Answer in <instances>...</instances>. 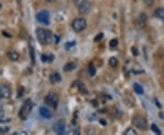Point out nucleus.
<instances>
[{
	"label": "nucleus",
	"instance_id": "f257e3e1",
	"mask_svg": "<svg viewBox=\"0 0 164 135\" xmlns=\"http://www.w3.org/2000/svg\"><path fill=\"white\" fill-rule=\"evenodd\" d=\"M37 39L42 45H49L53 41V33L48 29L39 28L36 30Z\"/></svg>",
	"mask_w": 164,
	"mask_h": 135
},
{
	"label": "nucleus",
	"instance_id": "f03ea898",
	"mask_svg": "<svg viewBox=\"0 0 164 135\" xmlns=\"http://www.w3.org/2000/svg\"><path fill=\"white\" fill-rule=\"evenodd\" d=\"M33 108V103L30 100H28L24 102V104L22 105L21 109L19 110V113H18V116L22 121H26L28 119V117L29 116L31 110H32Z\"/></svg>",
	"mask_w": 164,
	"mask_h": 135
},
{
	"label": "nucleus",
	"instance_id": "7ed1b4c3",
	"mask_svg": "<svg viewBox=\"0 0 164 135\" xmlns=\"http://www.w3.org/2000/svg\"><path fill=\"white\" fill-rule=\"evenodd\" d=\"M132 124L141 131H145L148 127V122L146 119L140 115H135L132 117Z\"/></svg>",
	"mask_w": 164,
	"mask_h": 135
},
{
	"label": "nucleus",
	"instance_id": "20e7f679",
	"mask_svg": "<svg viewBox=\"0 0 164 135\" xmlns=\"http://www.w3.org/2000/svg\"><path fill=\"white\" fill-rule=\"evenodd\" d=\"M71 27L76 32H81L87 28V21L83 17H77L72 21Z\"/></svg>",
	"mask_w": 164,
	"mask_h": 135
},
{
	"label": "nucleus",
	"instance_id": "39448f33",
	"mask_svg": "<svg viewBox=\"0 0 164 135\" xmlns=\"http://www.w3.org/2000/svg\"><path fill=\"white\" fill-rule=\"evenodd\" d=\"M45 102L47 105H49L50 107H52L54 109H57L59 104V96L58 94H56L54 92H50L48 94L45 98Z\"/></svg>",
	"mask_w": 164,
	"mask_h": 135
},
{
	"label": "nucleus",
	"instance_id": "423d86ee",
	"mask_svg": "<svg viewBox=\"0 0 164 135\" xmlns=\"http://www.w3.org/2000/svg\"><path fill=\"white\" fill-rule=\"evenodd\" d=\"M37 20L39 21L40 24H43V25H49L50 22V15L49 12L48 10H42L40 12L37 14Z\"/></svg>",
	"mask_w": 164,
	"mask_h": 135
},
{
	"label": "nucleus",
	"instance_id": "0eeeda50",
	"mask_svg": "<svg viewBox=\"0 0 164 135\" xmlns=\"http://www.w3.org/2000/svg\"><path fill=\"white\" fill-rule=\"evenodd\" d=\"M91 7H92V5L90 0H82L81 2H79V4L78 6L79 13L80 15H86L90 11Z\"/></svg>",
	"mask_w": 164,
	"mask_h": 135
},
{
	"label": "nucleus",
	"instance_id": "6e6552de",
	"mask_svg": "<svg viewBox=\"0 0 164 135\" xmlns=\"http://www.w3.org/2000/svg\"><path fill=\"white\" fill-rule=\"evenodd\" d=\"M66 129V123L64 120H59L53 125V130L58 134H64Z\"/></svg>",
	"mask_w": 164,
	"mask_h": 135
},
{
	"label": "nucleus",
	"instance_id": "1a4fd4ad",
	"mask_svg": "<svg viewBox=\"0 0 164 135\" xmlns=\"http://www.w3.org/2000/svg\"><path fill=\"white\" fill-rule=\"evenodd\" d=\"M11 96V89L8 85L0 84V99H9Z\"/></svg>",
	"mask_w": 164,
	"mask_h": 135
},
{
	"label": "nucleus",
	"instance_id": "9d476101",
	"mask_svg": "<svg viewBox=\"0 0 164 135\" xmlns=\"http://www.w3.org/2000/svg\"><path fill=\"white\" fill-rule=\"evenodd\" d=\"M39 113L42 117L45 119H50V118H52V116H53L52 112L46 107H41L39 109Z\"/></svg>",
	"mask_w": 164,
	"mask_h": 135
},
{
	"label": "nucleus",
	"instance_id": "9b49d317",
	"mask_svg": "<svg viewBox=\"0 0 164 135\" xmlns=\"http://www.w3.org/2000/svg\"><path fill=\"white\" fill-rule=\"evenodd\" d=\"M49 81L52 84H56V83H59L61 81V76L59 73H53V74L49 77Z\"/></svg>",
	"mask_w": 164,
	"mask_h": 135
},
{
	"label": "nucleus",
	"instance_id": "f8f14e48",
	"mask_svg": "<svg viewBox=\"0 0 164 135\" xmlns=\"http://www.w3.org/2000/svg\"><path fill=\"white\" fill-rule=\"evenodd\" d=\"M8 57L9 58L10 60L16 61V60H17L18 59H19V54H18L15 50H11V51L8 52Z\"/></svg>",
	"mask_w": 164,
	"mask_h": 135
},
{
	"label": "nucleus",
	"instance_id": "ddd939ff",
	"mask_svg": "<svg viewBox=\"0 0 164 135\" xmlns=\"http://www.w3.org/2000/svg\"><path fill=\"white\" fill-rule=\"evenodd\" d=\"M78 64L76 62H68L64 66V70L65 71H71L74 70L76 68H77Z\"/></svg>",
	"mask_w": 164,
	"mask_h": 135
},
{
	"label": "nucleus",
	"instance_id": "4468645a",
	"mask_svg": "<svg viewBox=\"0 0 164 135\" xmlns=\"http://www.w3.org/2000/svg\"><path fill=\"white\" fill-rule=\"evenodd\" d=\"M54 59V56L52 54H49V55H47V54H43L41 56V60L43 62H51Z\"/></svg>",
	"mask_w": 164,
	"mask_h": 135
},
{
	"label": "nucleus",
	"instance_id": "2eb2a0df",
	"mask_svg": "<svg viewBox=\"0 0 164 135\" xmlns=\"http://www.w3.org/2000/svg\"><path fill=\"white\" fill-rule=\"evenodd\" d=\"M155 16H156V17L160 18V19L164 21V8H158L155 11Z\"/></svg>",
	"mask_w": 164,
	"mask_h": 135
},
{
	"label": "nucleus",
	"instance_id": "dca6fc26",
	"mask_svg": "<svg viewBox=\"0 0 164 135\" xmlns=\"http://www.w3.org/2000/svg\"><path fill=\"white\" fill-rule=\"evenodd\" d=\"M133 89L137 94H143V88L139 83H135L133 85Z\"/></svg>",
	"mask_w": 164,
	"mask_h": 135
},
{
	"label": "nucleus",
	"instance_id": "f3484780",
	"mask_svg": "<svg viewBox=\"0 0 164 135\" xmlns=\"http://www.w3.org/2000/svg\"><path fill=\"white\" fill-rule=\"evenodd\" d=\"M109 64L111 68H116L118 65H119V60L116 59V58H110V61H109Z\"/></svg>",
	"mask_w": 164,
	"mask_h": 135
},
{
	"label": "nucleus",
	"instance_id": "a211bd4d",
	"mask_svg": "<svg viewBox=\"0 0 164 135\" xmlns=\"http://www.w3.org/2000/svg\"><path fill=\"white\" fill-rule=\"evenodd\" d=\"M146 20H147V17L144 13H141L140 17H139V22H140V25L141 26H144L145 23H146Z\"/></svg>",
	"mask_w": 164,
	"mask_h": 135
},
{
	"label": "nucleus",
	"instance_id": "6ab92c4d",
	"mask_svg": "<svg viewBox=\"0 0 164 135\" xmlns=\"http://www.w3.org/2000/svg\"><path fill=\"white\" fill-rule=\"evenodd\" d=\"M123 134L124 135H135V134H137V132H136V131L134 130L133 128H128L127 130H125L124 131V132H123Z\"/></svg>",
	"mask_w": 164,
	"mask_h": 135
},
{
	"label": "nucleus",
	"instance_id": "aec40b11",
	"mask_svg": "<svg viewBox=\"0 0 164 135\" xmlns=\"http://www.w3.org/2000/svg\"><path fill=\"white\" fill-rule=\"evenodd\" d=\"M89 74L92 77L95 76V74H96V68L94 67L93 64H90V66H89Z\"/></svg>",
	"mask_w": 164,
	"mask_h": 135
},
{
	"label": "nucleus",
	"instance_id": "412c9836",
	"mask_svg": "<svg viewBox=\"0 0 164 135\" xmlns=\"http://www.w3.org/2000/svg\"><path fill=\"white\" fill-rule=\"evenodd\" d=\"M150 129H151V131H152L154 133H156V134H161V130L159 129V127H158L156 124H151V126H150Z\"/></svg>",
	"mask_w": 164,
	"mask_h": 135
},
{
	"label": "nucleus",
	"instance_id": "4be33fe9",
	"mask_svg": "<svg viewBox=\"0 0 164 135\" xmlns=\"http://www.w3.org/2000/svg\"><path fill=\"white\" fill-rule=\"evenodd\" d=\"M119 44V41L117 39H111L110 41V48H116Z\"/></svg>",
	"mask_w": 164,
	"mask_h": 135
},
{
	"label": "nucleus",
	"instance_id": "5701e85b",
	"mask_svg": "<svg viewBox=\"0 0 164 135\" xmlns=\"http://www.w3.org/2000/svg\"><path fill=\"white\" fill-rule=\"evenodd\" d=\"M9 131V128L8 127H0V134H4V133H7Z\"/></svg>",
	"mask_w": 164,
	"mask_h": 135
},
{
	"label": "nucleus",
	"instance_id": "b1692460",
	"mask_svg": "<svg viewBox=\"0 0 164 135\" xmlns=\"http://www.w3.org/2000/svg\"><path fill=\"white\" fill-rule=\"evenodd\" d=\"M29 50H30V55H31V59H32V62L35 63V56H34V50H33V48L32 46H30L29 48Z\"/></svg>",
	"mask_w": 164,
	"mask_h": 135
},
{
	"label": "nucleus",
	"instance_id": "393cba45",
	"mask_svg": "<svg viewBox=\"0 0 164 135\" xmlns=\"http://www.w3.org/2000/svg\"><path fill=\"white\" fill-rule=\"evenodd\" d=\"M143 2L147 7H151L154 3V0H143Z\"/></svg>",
	"mask_w": 164,
	"mask_h": 135
},
{
	"label": "nucleus",
	"instance_id": "a878e982",
	"mask_svg": "<svg viewBox=\"0 0 164 135\" xmlns=\"http://www.w3.org/2000/svg\"><path fill=\"white\" fill-rule=\"evenodd\" d=\"M103 33H99V34H98L96 37H95V41L96 42H98V41H99V40H101L102 39V38H103Z\"/></svg>",
	"mask_w": 164,
	"mask_h": 135
},
{
	"label": "nucleus",
	"instance_id": "bb28decb",
	"mask_svg": "<svg viewBox=\"0 0 164 135\" xmlns=\"http://www.w3.org/2000/svg\"><path fill=\"white\" fill-rule=\"evenodd\" d=\"M75 44H76L75 41H73V42H68V43H67V44H66V48H67V50H69V48H72Z\"/></svg>",
	"mask_w": 164,
	"mask_h": 135
},
{
	"label": "nucleus",
	"instance_id": "cd10ccee",
	"mask_svg": "<svg viewBox=\"0 0 164 135\" xmlns=\"http://www.w3.org/2000/svg\"><path fill=\"white\" fill-rule=\"evenodd\" d=\"M4 116H5V113L2 110H0V122H5L6 121H4Z\"/></svg>",
	"mask_w": 164,
	"mask_h": 135
},
{
	"label": "nucleus",
	"instance_id": "c85d7f7f",
	"mask_svg": "<svg viewBox=\"0 0 164 135\" xmlns=\"http://www.w3.org/2000/svg\"><path fill=\"white\" fill-rule=\"evenodd\" d=\"M131 51H132V53H133L134 56H138V55H139V51H138V50H137L136 48H134V47L131 48Z\"/></svg>",
	"mask_w": 164,
	"mask_h": 135
},
{
	"label": "nucleus",
	"instance_id": "c756f323",
	"mask_svg": "<svg viewBox=\"0 0 164 135\" xmlns=\"http://www.w3.org/2000/svg\"><path fill=\"white\" fill-rule=\"evenodd\" d=\"M44 1H46L47 3H53L56 1V0H44Z\"/></svg>",
	"mask_w": 164,
	"mask_h": 135
},
{
	"label": "nucleus",
	"instance_id": "7c9ffc66",
	"mask_svg": "<svg viewBox=\"0 0 164 135\" xmlns=\"http://www.w3.org/2000/svg\"><path fill=\"white\" fill-rule=\"evenodd\" d=\"M1 8H2V5H1V3H0V9H1Z\"/></svg>",
	"mask_w": 164,
	"mask_h": 135
},
{
	"label": "nucleus",
	"instance_id": "2f4dec72",
	"mask_svg": "<svg viewBox=\"0 0 164 135\" xmlns=\"http://www.w3.org/2000/svg\"><path fill=\"white\" fill-rule=\"evenodd\" d=\"M74 1H75V2H79V0H74Z\"/></svg>",
	"mask_w": 164,
	"mask_h": 135
}]
</instances>
